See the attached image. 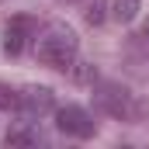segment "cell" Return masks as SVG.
Returning a JSON list of instances; mask_svg holds the SVG:
<instances>
[{"label":"cell","instance_id":"cell-1","mask_svg":"<svg viewBox=\"0 0 149 149\" xmlns=\"http://www.w3.org/2000/svg\"><path fill=\"white\" fill-rule=\"evenodd\" d=\"M76 52H80V42H76V35L66 28V24L45 28L42 38L35 42L38 63H45V66H52V70H70V66L76 63Z\"/></svg>","mask_w":149,"mask_h":149},{"label":"cell","instance_id":"cell-2","mask_svg":"<svg viewBox=\"0 0 149 149\" xmlns=\"http://www.w3.org/2000/svg\"><path fill=\"white\" fill-rule=\"evenodd\" d=\"M94 101H97L101 111L114 114V118H128V114H135L132 94H128V87H121V83H101L97 94H94Z\"/></svg>","mask_w":149,"mask_h":149},{"label":"cell","instance_id":"cell-3","mask_svg":"<svg viewBox=\"0 0 149 149\" xmlns=\"http://www.w3.org/2000/svg\"><path fill=\"white\" fill-rule=\"evenodd\" d=\"M56 125L63 135H73V139H90L94 135V118L83 111L80 104H66L56 111Z\"/></svg>","mask_w":149,"mask_h":149},{"label":"cell","instance_id":"cell-4","mask_svg":"<svg viewBox=\"0 0 149 149\" xmlns=\"http://www.w3.org/2000/svg\"><path fill=\"white\" fill-rule=\"evenodd\" d=\"M52 104H56V97H52L49 87H24L17 94V111L24 114V121H35L42 114H49Z\"/></svg>","mask_w":149,"mask_h":149},{"label":"cell","instance_id":"cell-5","mask_svg":"<svg viewBox=\"0 0 149 149\" xmlns=\"http://www.w3.org/2000/svg\"><path fill=\"white\" fill-rule=\"evenodd\" d=\"M31 31H35V21L31 17H14L3 28V52L7 56H21L24 45H28V38H31Z\"/></svg>","mask_w":149,"mask_h":149},{"label":"cell","instance_id":"cell-6","mask_svg":"<svg viewBox=\"0 0 149 149\" xmlns=\"http://www.w3.org/2000/svg\"><path fill=\"white\" fill-rule=\"evenodd\" d=\"M3 142H7L10 149H17V146H42V132H38L35 125H17V128L7 132Z\"/></svg>","mask_w":149,"mask_h":149},{"label":"cell","instance_id":"cell-7","mask_svg":"<svg viewBox=\"0 0 149 149\" xmlns=\"http://www.w3.org/2000/svg\"><path fill=\"white\" fill-rule=\"evenodd\" d=\"M118 21H132L139 14V0H114V10H111Z\"/></svg>","mask_w":149,"mask_h":149},{"label":"cell","instance_id":"cell-8","mask_svg":"<svg viewBox=\"0 0 149 149\" xmlns=\"http://www.w3.org/2000/svg\"><path fill=\"white\" fill-rule=\"evenodd\" d=\"M104 17H108V3H104V0H90V7H87V24H104Z\"/></svg>","mask_w":149,"mask_h":149},{"label":"cell","instance_id":"cell-9","mask_svg":"<svg viewBox=\"0 0 149 149\" xmlns=\"http://www.w3.org/2000/svg\"><path fill=\"white\" fill-rule=\"evenodd\" d=\"M76 70H73V76L80 80V83H90V80H97V70H94V63H73Z\"/></svg>","mask_w":149,"mask_h":149},{"label":"cell","instance_id":"cell-10","mask_svg":"<svg viewBox=\"0 0 149 149\" xmlns=\"http://www.w3.org/2000/svg\"><path fill=\"white\" fill-rule=\"evenodd\" d=\"M0 108H17V94L7 83H0Z\"/></svg>","mask_w":149,"mask_h":149},{"label":"cell","instance_id":"cell-11","mask_svg":"<svg viewBox=\"0 0 149 149\" xmlns=\"http://www.w3.org/2000/svg\"><path fill=\"white\" fill-rule=\"evenodd\" d=\"M146 38H149V21H146Z\"/></svg>","mask_w":149,"mask_h":149}]
</instances>
